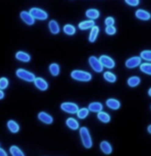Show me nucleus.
Here are the masks:
<instances>
[{
    "instance_id": "obj_33",
    "label": "nucleus",
    "mask_w": 151,
    "mask_h": 156,
    "mask_svg": "<svg viewBox=\"0 0 151 156\" xmlns=\"http://www.w3.org/2000/svg\"><path fill=\"white\" fill-rule=\"evenodd\" d=\"M105 30H106V33L109 34V35H113V34H115V33H116V28L114 27V25L107 26Z\"/></svg>"
},
{
    "instance_id": "obj_16",
    "label": "nucleus",
    "mask_w": 151,
    "mask_h": 156,
    "mask_svg": "<svg viewBox=\"0 0 151 156\" xmlns=\"http://www.w3.org/2000/svg\"><path fill=\"white\" fill-rule=\"evenodd\" d=\"M16 59L19 60V61H22V62H29L31 59V57H30V55L27 54V53L20 51L16 54Z\"/></svg>"
},
{
    "instance_id": "obj_36",
    "label": "nucleus",
    "mask_w": 151,
    "mask_h": 156,
    "mask_svg": "<svg viewBox=\"0 0 151 156\" xmlns=\"http://www.w3.org/2000/svg\"><path fill=\"white\" fill-rule=\"evenodd\" d=\"M6 155H7L6 152H5L3 149H1V148H0V156H6Z\"/></svg>"
},
{
    "instance_id": "obj_29",
    "label": "nucleus",
    "mask_w": 151,
    "mask_h": 156,
    "mask_svg": "<svg viewBox=\"0 0 151 156\" xmlns=\"http://www.w3.org/2000/svg\"><path fill=\"white\" fill-rule=\"evenodd\" d=\"M77 115H78L79 119H85L87 116L89 115V110L86 109V108H82V109H79L78 112H77Z\"/></svg>"
},
{
    "instance_id": "obj_35",
    "label": "nucleus",
    "mask_w": 151,
    "mask_h": 156,
    "mask_svg": "<svg viewBox=\"0 0 151 156\" xmlns=\"http://www.w3.org/2000/svg\"><path fill=\"white\" fill-rule=\"evenodd\" d=\"M139 0H125V3L131 5V6H137L139 5Z\"/></svg>"
},
{
    "instance_id": "obj_22",
    "label": "nucleus",
    "mask_w": 151,
    "mask_h": 156,
    "mask_svg": "<svg viewBox=\"0 0 151 156\" xmlns=\"http://www.w3.org/2000/svg\"><path fill=\"white\" fill-rule=\"evenodd\" d=\"M7 127H9V129L10 130V133H17L18 131L20 130L19 124L14 120H9V122H7Z\"/></svg>"
},
{
    "instance_id": "obj_32",
    "label": "nucleus",
    "mask_w": 151,
    "mask_h": 156,
    "mask_svg": "<svg viewBox=\"0 0 151 156\" xmlns=\"http://www.w3.org/2000/svg\"><path fill=\"white\" fill-rule=\"evenodd\" d=\"M9 87V80L6 78H1L0 79V89L3 90L6 89Z\"/></svg>"
},
{
    "instance_id": "obj_17",
    "label": "nucleus",
    "mask_w": 151,
    "mask_h": 156,
    "mask_svg": "<svg viewBox=\"0 0 151 156\" xmlns=\"http://www.w3.org/2000/svg\"><path fill=\"white\" fill-rule=\"evenodd\" d=\"M95 25L93 20H88V21H83V22L79 23V29L81 30H87V29H91Z\"/></svg>"
},
{
    "instance_id": "obj_24",
    "label": "nucleus",
    "mask_w": 151,
    "mask_h": 156,
    "mask_svg": "<svg viewBox=\"0 0 151 156\" xmlns=\"http://www.w3.org/2000/svg\"><path fill=\"white\" fill-rule=\"evenodd\" d=\"M141 83V79L139 78V76H131V78L128 80V85L129 87H131V88H134V87H137L139 84Z\"/></svg>"
},
{
    "instance_id": "obj_1",
    "label": "nucleus",
    "mask_w": 151,
    "mask_h": 156,
    "mask_svg": "<svg viewBox=\"0 0 151 156\" xmlns=\"http://www.w3.org/2000/svg\"><path fill=\"white\" fill-rule=\"evenodd\" d=\"M70 76L74 80L80 81V82H89L92 79L91 73H87V71H83V70H78V69L71 71Z\"/></svg>"
},
{
    "instance_id": "obj_7",
    "label": "nucleus",
    "mask_w": 151,
    "mask_h": 156,
    "mask_svg": "<svg viewBox=\"0 0 151 156\" xmlns=\"http://www.w3.org/2000/svg\"><path fill=\"white\" fill-rule=\"evenodd\" d=\"M99 59L100 63H102L104 67H107V68H109V69L115 67V61H114L111 57L106 56V55H102V56H100Z\"/></svg>"
},
{
    "instance_id": "obj_19",
    "label": "nucleus",
    "mask_w": 151,
    "mask_h": 156,
    "mask_svg": "<svg viewBox=\"0 0 151 156\" xmlns=\"http://www.w3.org/2000/svg\"><path fill=\"white\" fill-rule=\"evenodd\" d=\"M97 119L102 123H109L111 121V116L108 113L100 111V112L97 113Z\"/></svg>"
},
{
    "instance_id": "obj_8",
    "label": "nucleus",
    "mask_w": 151,
    "mask_h": 156,
    "mask_svg": "<svg viewBox=\"0 0 151 156\" xmlns=\"http://www.w3.org/2000/svg\"><path fill=\"white\" fill-rule=\"evenodd\" d=\"M142 62L141 57H131L129 59L126 60L125 62V66L128 68H136L137 66H140Z\"/></svg>"
},
{
    "instance_id": "obj_5",
    "label": "nucleus",
    "mask_w": 151,
    "mask_h": 156,
    "mask_svg": "<svg viewBox=\"0 0 151 156\" xmlns=\"http://www.w3.org/2000/svg\"><path fill=\"white\" fill-rule=\"evenodd\" d=\"M60 109H61L63 112L68 113V114H77L79 110V107L77 104H74V102H63L60 105Z\"/></svg>"
},
{
    "instance_id": "obj_38",
    "label": "nucleus",
    "mask_w": 151,
    "mask_h": 156,
    "mask_svg": "<svg viewBox=\"0 0 151 156\" xmlns=\"http://www.w3.org/2000/svg\"><path fill=\"white\" fill-rule=\"evenodd\" d=\"M147 130H148V133H149L151 134V124H150V125H149V126H148Z\"/></svg>"
},
{
    "instance_id": "obj_39",
    "label": "nucleus",
    "mask_w": 151,
    "mask_h": 156,
    "mask_svg": "<svg viewBox=\"0 0 151 156\" xmlns=\"http://www.w3.org/2000/svg\"><path fill=\"white\" fill-rule=\"evenodd\" d=\"M148 95H149V96L151 97V88H150L149 90H148Z\"/></svg>"
},
{
    "instance_id": "obj_28",
    "label": "nucleus",
    "mask_w": 151,
    "mask_h": 156,
    "mask_svg": "<svg viewBox=\"0 0 151 156\" xmlns=\"http://www.w3.org/2000/svg\"><path fill=\"white\" fill-rule=\"evenodd\" d=\"M104 79L107 82H109V83H115L116 80H117L116 76L111 73V71H106L104 73Z\"/></svg>"
},
{
    "instance_id": "obj_2",
    "label": "nucleus",
    "mask_w": 151,
    "mask_h": 156,
    "mask_svg": "<svg viewBox=\"0 0 151 156\" xmlns=\"http://www.w3.org/2000/svg\"><path fill=\"white\" fill-rule=\"evenodd\" d=\"M80 136H81V141L83 146L86 149H90L92 147V139L90 136L88 128L86 127H82L80 128Z\"/></svg>"
},
{
    "instance_id": "obj_25",
    "label": "nucleus",
    "mask_w": 151,
    "mask_h": 156,
    "mask_svg": "<svg viewBox=\"0 0 151 156\" xmlns=\"http://www.w3.org/2000/svg\"><path fill=\"white\" fill-rule=\"evenodd\" d=\"M49 70L53 76H57L60 73V66L57 63H52L49 66Z\"/></svg>"
},
{
    "instance_id": "obj_18",
    "label": "nucleus",
    "mask_w": 151,
    "mask_h": 156,
    "mask_svg": "<svg viewBox=\"0 0 151 156\" xmlns=\"http://www.w3.org/2000/svg\"><path fill=\"white\" fill-rule=\"evenodd\" d=\"M104 107L100 102H91L89 104V107H88V110L89 112H93V113H99L100 111H102Z\"/></svg>"
},
{
    "instance_id": "obj_4",
    "label": "nucleus",
    "mask_w": 151,
    "mask_h": 156,
    "mask_svg": "<svg viewBox=\"0 0 151 156\" xmlns=\"http://www.w3.org/2000/svg\"><path fill=\"white\" fill-rule=\"evenodd\" d=\"M29 12L31 14V16L34 18V19L36 20H47L48 19V14L45 10L41 9H38V7H32L30 10H29Z\"/></svg>"
},
{
    "instance_id": "obj_9",
    "label": "nucleus",
    "mask_w": 151,
    "mask_h": 156,
    "mask_svg": "<svg viewBox=\"0 0 151 156\" xmlns=\"http://www.w3.org/2000/svg\"><path fill=\"white\" fill-rule=\"evenodd\" d=\"M20 18L22 19V21H24V23L27 24V25H33L34 22H35V19L31 16L30 12H22L20 14Z\"/></svg>"
},
{
    "instance_id": "obj_13",
    "label": "nucleus",
    "mask_w": 151,
    "mask_h": 156,
    "mask_svg": "<svg viewBox=\"0 0 151 156\" xmlns=\"http://www.w3.org/2000/svg\"><path fill=\"white\" fill-rule=\"evenodd\" d=\"M106 104H107V107L111 110H119L121 107L120 101L115 98H109L107 101H106Z\"/></svg>"
},
{
    "instance_id": "obj_20",
    "label": "nucleus",
    "mask_w": 151,
    "mask_h": 156,
    "mask_svg": "<svg viewBox=\"0 0 151 156\" xmlns=\"http://www.w3.org/2000/svg\"><path fill=\"white\" fill-rule=\"evenodd\" d=\"M66 125L68 128L73 129V130H77L79 129V122L75 118H67L66 119Z\"/></svg>"
},
{
    "instance_id": "obj_27",
    "label": "nucleus",
    "mask_w": 151,
    "mask_h": 156,
    "mask_svg": "<svg viewBox=\"0 0 151 156\" xmlns=\"http://www.w3.org/2000/svg\"><path fill=\"white\" fill-rule=\"evenodd\" d=\"M140 70L146 75L151 76V63H141L140 64Z\"/></svg>"
},
{
    "instance_id": "obj_10",
    "label": "nucleus",
    "mask_w": 151,
    "mask_h": 156,
    "mask_svg": "<svg viewBox=\"0 0 151 156\" xmlns=\"http://www.w3.org/2000/svg\"><path fill=\"white\" fill-rule=\"evenodd\" d=\"M33 82H34V85H35L36 88L39 89L41 91H46L48 89V87H49L47 81H45L43 78H35Z\"/></svg>"
},
{
    "instance_id": "obj_21",
    "label": "nucleus",
    "mask_w": 151,
    "mask_h": 156,
    "mask_svg": "<svg viewBox=\"0 0 151 156\" xmlns=\"http://www.w3.org/2000/svg\"><path fill=\"white\" fill-rule=\"evenodd\" d=\"M49 29H50V31H51L52 34H58V33L60 32L59 25H58V23L56 22V21H54V20L50 21V23H49Z\"/></svg>"
},
{
    "instance_id": "obj_34",
    "label": "nucleus",
    "mask_w": 151,
    "mask_h": 156,
    "mask_svg": "<svg viewBox=\"0 0 151 156\" xmlns=\"http://www.w3.org/2000/svg\"><path fill=\"white\" fill-rule=\"evenodd\" d=\"M114 23H115V20H114V18L112 17H108V18H106V20H105V24L107 26H111V25H114Z\"/></svg>"
},
{
    "instance_id": "obj_11",
    "label": "nucleus",
    "mask_w": 151,
    "mask_h": 156,
    "mask_svg": "<svg viewBox=\"0 0 151 156\" xmlns=\"http://www.w3.org/2000/svg\"><path fill=\"white\" fill-rule=\"evenodd\" d=\"M38 120H41V122L45 123V124H52L53 121H54V119H53L52 116L49 115V114L46 113V112L38 113Z\"/></svg>"
},
{
    "instance_id": "obj_30",
    "label": "nucleus",
    "mask_w": 151,
    "mask_h": 156,
    "mask_svg": "<svg viewBox=\"0 0 151 156\" xmlns=\"http://www.w3.org/2000/svg\"><path fill=\"white\" fill-rule=\"evenodd\" d=\"M140 57H141V59L145 60V61L151 62V51H150V50L142 51L141 54H140Z\"/></svg>"
},
{
    "instance_id": "obj_12",
    "label": "nucleus",
    "mask_w": 151,
    "mask_h": 156,
    "mask_svg": "<svg viewBox=\"0 0 151 156\" xmlns=\"http://www.w3.org/2000/svg\"><path fill=\"white\" fill-rule=\"evenodd\" d=\"M136 18L141 21H149L151 19V15L144 9H138L136 12Z\"/></svg>"
},
{
    "instance_id": "obj_14",
    "label": "nucleus",
    "mask_w": 151,
    "mask_h": 156,
    "mask_svg": "<svg viewBox=\"0 0 151 156\" xmlns=\"http://www.w3.org/2000/svg\"><path fill=\"white\" fill-rule=\"evenodd\" d=\"M99 147H100V150L102 151V153H105V154H107V155L111 154L113 151V148H112V146H111V144L107 141H102V143H100Z\"/></svg>"
},
{
    "instance_id": "obj_23",
    "label": "nucleus",
    "mask_w": 151,
    "mask_h": 156,
    "mask_svg": "<svg viewBox=\"0 0 151 156\" xmlns=\"http://www.w3.org/2000/svg\"><path fill=\"white\" fill-rule=\"evenodd\" d=\"M86 17L90 20H96L99 17V12L97 9H90L86 12Z\"/></svg>"
},
{
    "instance_id": "obj_26",
    "label": "nucleus",
    "mask_w": 151,
    "mask_h": 156,
    "mask_svg": "<svg viewBox=\"0 0 151 156\" xmlns=\"http://www.w3.org/2000/svg\"><path fill=\"white\" fill-rule=\"evenodd\" d=\"M63 31L67 35H74L76 33V28L75 26L70 25V24H66V25L63 26Z\"/></svg>"
},
{
    "instance_id": "obj_6",
    "label": "nucleus",
    "mask_w": 151,
    "mask_h": 156,
    "mask_svg": "<svg viewBox=\"0 0 151 156\" xmlns=\"http://www.w3.org/2000/svg\"><path fill=\"white\" fill-rule=\"evenodd\" d=\"M89 64L95 73H102V68H104V66H102V64L100 63L99 58H96L94 56L89 57Z\"/></svg>"
},
{
    "instance_id": "obj_31",
    "label": "nucleus",
    "mask_w": 151,
    "mask_h": 156,
    "mask_svg": "<svg viewBox=\"0 0 151 156\" xmlns=\"http://www.w3.org/2000/svg\"><path fill=\"white\" fill-rule=\"evenodd\" d=\"M9 152L12 153V155L14 156H24V153L21 151L20 148H18L17 146H12L9 148Z\"/></svg>"
},
{
    "instance_id": "obj_3",
    "label": "nucleus",
    "mask_w": 151,
    "mask_h": 156,
    "mask_svg": "<svg viewBox=\"0 0 151 156\" xmlns=\"http://www.w3.org/2000/svg\"><path fill=\"white\" fill-rule=\"evenodd\" d=\"M16 75H17V76L19 79L26 81V82H33L34 79H35V76H34L32 73L23 69V68H19V69L16 71Z\"/></svg>"
},
{
    "instance_id": "obj_15",
    "label": "nucleus",
    "mask_w": 151,
    "mask_h": 156,
    "mask_svg": "<svg viewBox=\"0 0 151 156\" xmlns=\"http://www.w3.org/2000/svg\"><path fill=\"white\" fill-rule=\"evenodd\" d=\"M99 33V27L96 25H94L93 27L91 28V31H90V34H89V41L90 43H94L97 38V35Z\"/></svg>"
},
{
    "instance_id": "obj_37",
    "label": "nucleus",
    "mask_w": 151,
    "mask_h": 156,
    "mask_svg": "<svg viewBox=\"0 0 151 156\" xmlns=\"http://www.w3.org/2000/svg\"><path fill=\"white\" fill-rule=\"evenodd\" d=\"M3 97H4V93H3V91L0 89V99H2Z\"/></svg>"
}]
</instances>
